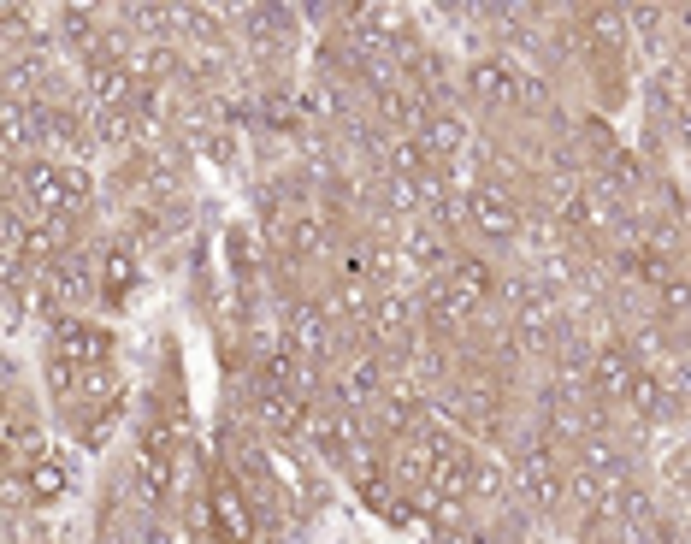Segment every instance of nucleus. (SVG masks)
I'll list each match as a JSON object with an SVG mask.
<instances>
[{
	"instance_id": "1",
	"label": "nucleus",
	"mask_w": 691,
	"mask_h": 544,
	"mask_svg": "<svg viewBox=\"0 0 691 544\" xmlns=\"http://www.w3.org/2000/svg\"><path fill=\"white\" fill-rule=\"evenodd\" d=\"M514 485H520L532 503H556V497H562V479L550 468V450H544V444H520V450H514Z\"/></svg>"
},
{
	"instance_id": "2",
	"label": "nucleus",
	"mask_w": 691,
	"mask_h": 544,
	"mask_svg": "<svg viewBox=\"0 0 691 544\" xmlns=\"http://www.w3.org/2000/svg\"><path fill=\"white\" fill-rule=\"evenodd\" d=\"M473 225H479L485 237H514V231H520V213H514V202H508L503 190H479V196H473Z\"/></svg>"
},
{
	"instance_id": "3",
	"label": "nucleus",
	"mask_w": 691,
	"mask_h": 544,
	"mask_svg": "<svg viewBox=\"0 0 691 544\" xmlns=\"http://www.w3.org/2000/svg\"><path fill=\"white\" fill-rule=\"evenodd\" d=\"M24 491H30V503H54V497H65V468L48 456V450L24 468Z\"/></svg>"
},
{
	"instance_id": "4",
	"label": "nucleus",
	"mask_w": 691,
	"mask_h": 544,
	"mask_svg": "<svg viewBox=\"0 0 691 544\" xmlns=\"http://www.w3.org/2000/svg\"><path fill=\"white\" fill-rule=\"evenodd\" d=\"M213 515H219V527H225L231 539H249V503H243V485H237V479H225V485L213 491Z\"/></svg>"
},
{
	"instance_id": "5",
	"label": "nucleus",
	"mask_w": 691,
	"mask_h": 544,
	"mask_svg": "<svg viewBox=\"0 0 691 544\" xmlns=\"http://www.w3.org/2000/svg\"><path fill=\"white\" fill-rule=\"evenodd\" d=\"M591 385H597V391H609V397H621V391H632L627 349H597V361H591Z\"/></svg>"
},
{
	"instance_id": "6",
	"label": "nucleus",
	"mask_w": 691,
	"mask_h": 544,
	"mask_svg": "<svg viewBox=\"0 0 691 544\" xmlns=\"http://www.w3.org/2000/svg\"><path fill=\"white\" fill-rule=\"evenodd\" d=\"M467 83H473V95H485V101H514V95H520V71H508V66H473Z\"/></svg>"
},
{
	"instance_id": "7",
	"label": "nucleus",
	"mask_w": 691,
	"mask_h": 544,
	"mask_svg": "<svg viewBox=\"0 0 691 544\" xmlns=\"http://www.w3.org/2000/svg\"><path fill=\"white\" fill-rule=\"evenodd\" d=\"M408 326H414V308L402 302V296H384L373 308V332L378 338H408Z\"/></svg>"
},
{
	"instance_id": "8",
	"label": "nucleus",
	"mask_w": 691,
	"mask_h": 544,
	"mask_svg": "<svg viewBox=\"0 0 691 544\" xmlns=\"http://www.w3.org/2000/svg\"><path fill=\"white\" fill-rule=\"evenodd\" d=\"M461 142H467V125L449 119V113H438V119L426 125V154H455Z\"/></svg>"
},
{
	"instance_id": "9",
	"label": "nucleus",
	"mask_w": 691,
	"mask_h": 544,
	"mask_svg": "<svg viewBox=\"0 0 691 544\" xmlns=\"http://www.w3.org/2000/svg\"><path fill=\"white\" fill-rule=\"evenodd\" d=\"M621 42H627L621 12H591V48H597V54H615Z\"/></svg>"
},
{
	"instance_id": "10",
	"label": "nucleus",
	"mask_w": 691,
	"mask_h": 544,
	"mask_svg": "<svg viewBox=\"0 0 691 544\" xmlns=\"http://www.w3.org/2000/svg\"><path fill=\"white\" fill-rule=\"evenodd\" d=\"M378 414H384V426H390V432H414V426H420V403H414L408 391H390Z\"/></svg>"
},
{
	"instance_id": "11",
	"label": "nucleus",
	"mask_w": 691,
	"mask_h": 544,
	"mask_svg": "<svg viewBox=\"0 0 691 544\" xmlns=\"http://www.w3.org/2000/svg\"><path fill=\"white\" fill-rule=\"evenodd\" d=\"M77 367H83V361H71L60 349L48 355V391H54V397H71V391H77Z\"/></svg>"
},
{
	"instance_id": "12",
	"label": "nucleus",
	"mask_w": 691,
	"mask_h": 544,
	"mask_svg": "<svg viewBox=\"0 0 691 544\" xmlns=\"http://www.w3.org/2000/svg\"><path fill=\"white\" fill-rule=\"evenodd\" d=\"M632 403H638V414L662 420V414H668V391H662V385H650V379H632Z\"/></svg>"
},
{
	"instance_id": "13",
	"label": "nucleus",
	"mask_w": 691,
	"mask_h": 544,
	"mask_svg": "<svg viewBox=\"0 0 691 544\" xmlns=\"http://www.w3.org/2000/svg\"><path fill=\"white\" fill-rule=\"evenodd\" d=\"M130 71H142V77H172V71H178V54H172V48H148Z\"/></svg>"
},
{
	"instance_id": "14",
	"label": "nucleus",
	"mask_w": 691,
	"mask_h": 544,
	"mask_svg": "<svg viewBox=\"0 0 691 544\" xmlns=\"http://www.w3.org/2000/svg\"><path fill=\"white\" fill-rule=\"evenodd\" d=\"M662 302H668V314H691V284H662Z\"/></svg>"
}]
</instances>
